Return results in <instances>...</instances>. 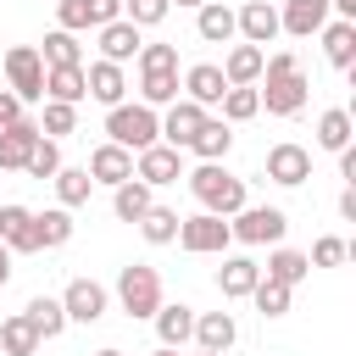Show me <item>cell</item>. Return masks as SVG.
I'll list each match as a JSON object with an SVG mask.
<instances>
[{"mask_svg": "<svg viewBox=\"0 0 356 356\" xmlns=\"http://www.w3.org/2000/svg\"><path fill=\"white\" fill-rule=\"evenodd\" d=\"M178 245H184L189 256H222V250L234 245V234H228V217H211V211H195V217H184V222H178Z\"/></svg>", "mask_w": 356, "mask_h": 356, "instance_id": "7", "label": "cell"}, {"mask_svg": "<svg viewBox=\"0 0 356 356\" xmlns=\"http://www.w3.org/2000/svg\"><path fill=\"white\" fill-rule=\"evenodd\" d=\"M222 95H228V78H222L217 61H195V67L184 72V100H195V106H217Z\"/></svg>", "mask_w": 356, "mask_h": 356, "instance_id": "19", "label": "cell"}, {"mask_svg": "<svg viewBox=\"0 0 356 356\" xmlns=\"http://www.w3.org/2000/svg\"><path fill=\"white\" fill-rule=\"evenodd\" d=\"M22 317H28V328L39 334V345H44V339H61V328H67V312H61L56 295H33V300L22 306Z\"/></svg>", "mask_w": 356, "mask_h": 356, "instance_id": "26", "label": "cell"}, {"mask_svg": "<svg viewBox=\"0 0 356 356\" xmlns=\"http://www.w3.org/2000/svg\"><path fill=\"white\" fill-rule=\"evenodd\" d=\"M217 106H222V122H228V128H234V122H250V117L261 111V100H256V89H228V95H222Z\"/></svg>", "mask_w": 356, "mask_h": 356, "instance_id": "40", "label": "cell"}, {"mask_svg": "<svg viewBox=\"0 0 356 356\" xmlns=\"http://www.w3.org/2000/svg\"><path fill=\"white\" fill-rule=\"evenodd\" d=\"M6 83H11V95H17L22 106L44 100V61H39L33 44H11V50H6Z\"/></svg>", "mask_w": 356, "mask_h": 356, "instance_id": "6", "label": "cell"}, {"mask_svg": "<svg viewBox=\"0 0 356 356\" xmlns=\"http://www.w3.org/2000/svg\"><path fill=\"white\" fill-rule=\"evenodd\" d=\"M56 300H61L67 323H100V317H106V306H111L106 284H95V278H72V284H67Z\"/></svg>", "mask_w": 356, "mask_h": 356, "instance_id": "8", "label": "cell"}, {"mask_svg": "<svg viewBox=\"0 0 356 356\" xmlns=\"http://www.w3.org/2000/svg\"><path fill=\"white\" fill-rule=\"evenodd\" d=\"M139 72H178V44H139Z\"/></svg>", "mask_w": 356, "mask_h": 356, "instance_id": "43", "label": "cell"}, {"mask_svg": "<svg viewBox=\"0 0 356 356\" xmlns=\"http://www.w3.org/2000/svg\"><path fill=\"white\" fill-rule=\"evenodd\" d=\"M95 33H100V61H117V67H128V61L139 56V44H145V39H139V28H134V22H122V17H117V22H106V28H95Z\"/></svg>", "mask_w": 356, "mask_h": 356, "instance_id": "21", "label": "cell"}, {"mask_svg": "<svg viewBox=\"0 0 356 356\" xmlns=\"http://www.w3.org/2000/svg\"><path fill=\"white\" fill-rule=\"evenodd\" d=\"M11 122H22V100L11 89H0V128H11Z\"/></svg>", "mask_w": 356, "mask_h": 356, "instance_id": "45", "label": "cell"}, {"mask_svg": "<svg viewBox=\"0 0 356 356\" xmlns=\"http://www.w3.org/2000/svg\"><path fill=\"white\" fill-rule=\"evenodd\" d=\"M200 350H234V339H239V323H234V312H195V334H189Z\"/></svg>", "mask_w": 356, "mask_h": 356, "instance_id": "16", "label": "cell"}, {"mask_svg": "<svg viewBox=\"0 0 356 356\" xmlns=\"http://www.w3.org/2000/svg\"><path fill=\"white\" fill-rule=\"evenodd\" d=\"M323 56H328V67L350 72L356 67V22H323Z\"/></svg>", "mask_w": 356, "mask_h": 356, "instance_id": "27", "label": "cell"}, {"mask_svg": "<svg viewBox=\"0 0 356 356\" xmlns=\"http://www.w3.org/2000/svg\"><path fill=\"white\" fill-rule=\"evenodd\" d=\"M256 83H267V89H256V100L267 106V117H295V111H306V72H300V61L289 56V50H273L267 61H261V78Z\"/></svg>", "mask_w": 356, "mask_h": 356, "instance_id": "1", "label": "cell"}, {"mask_svg": "<svg viewBox=\"0 0 356 356\" xmlns=\"http://www.w3.org/2000/svg\"><path fill=\"white\" fill-rule=\"evenodd\" d=\"M167 6H189V11H200V6H206V0H167Z\"/></svg>", "mask_w": 356, "mask_h": 356, "instance_id": "50", "label": "cell"}, {"mask_svg": "<svg viewBox=\"0 0 356 356\" xmlns=\"http://www.w3.org/2000/svg\"><path fill=\"white\" fill-rule=\"evenodd\" d=\"M195 33H200L206 44H228V39H234V6L206 0V6L195 11Z\"/></svg>", "mask_w": 356, "mask_h": 356, "instance_id": "28", "label": "cell"}, {"mask_svg": "<svg viewBox=\"0 0 356 356\" xmlns=\"http://www.w3.org/2000/svg\"><path fill=\"white\" fill-rule=\"evenodd\" d=\"M256 278H261V261H250V256H222V267H217V289H222V300H250Z\"/></svg>", "mask_w": 356, "mask_h": 356, "instance_id": "20", "label": "cell"}, {"mask_svg": "<svg viewBox=\"0 0 356 356\" xmlns=\"http://www.w3.org/2000/svg\"><path fill=\"white\" fill-rule=\"evenodd\" d=\"M167 11H172L167 0H122V22H134L139 33L156 28V22H167Z\"/></svg>", "mask_w": 356, "mask_h": 356, "instance_id": "42", "label": "cell"}, {"mask_svg": "<svg viewBox=\"0 0 356 356\" xmlns=\"http://www.w3.org/2000/svg\"><path fill=\"white\" fill-rule=\"evenodd\" d=\"M33 50H39L44 67H83V44H78V33H67V28H50L44 44H33Z\"/></svg>", "mask_w": 356, "mask_h": 356, "instance_id": "29", "label": "cell"}, {"mask_svg": "<svg viewBox=\"0 0 356 356\" xmlns=\"http://www.w3.org/2000/svg\"><path fill=\"white\" fill-rule=\"evenodd\" d=\"M261 278H273V284H284V289H295V284H306V278H312V261H306V250H289V245H273V256H267V267H261Z\"/></svg>", "mask_w": 356, "mask_h": 356, "instance_id": "22", "label": "cell"}, {"mask_svg": "<svg viewBox=\"0 0 356 356\" xmlns=\"http://www.w3.org/2000/svg\"><path fill=\"white\" fill-rule=\"evenodd\" d=\"M178 100V72H139V106L161 111Z\"/></svg>", "mask_w": 356, "mask_h": 356, "instance_id": "35", "label": "cell"}, {"mask_svg": "<svg viewBox=\"0 0 356 356\" xmlns=\"http://www.w3.org/2000/svg\"><path fill=\"white\" fill-rule=\"evenodd\" d=\"M67 239H72V211H67V206L33 211V245H39V250H61Z\"/></svg>", "mask_w": 356, "mask_h": 356, "instance_id": "25", "label": "cell"}, {"mask_svg": "<svg viewBox=\"0 0 356 356\" xmlns=\"http://www.w3.org/2000/svg\"><path fill=\"white\" fill-rule=\"evenodd\" d=\"M267 178L284 184V189H300V184L312 178V150L295 145V139H278V145L267 150Z\"/></svg>", "mask_w": 356, "mask_h": 356, "instance_id": "9", "label": "cell"}, {"mask_svg": "<svg viewBox=\"0 0 356 356\" xmlns=\"http://www.w3.org/2000/svg\"><path fill=\"white\" fill-rule=\"evenodd\" d=\"M328 11H334V22H356V0H328Z\"/></svg>", "mask_w": 356, "mask_h": 356, "instance_id": "48", "label": "cell"}, {"mask_svg": "<svg viewBox=\"0 0 356 356\" xmlns=\"http://www.w3.org/2000/svg\"><path fill=\"white\" fill-rule=\"evenodd\" d=\"M33 350H39V334L28 328L22 312H11V317L0 323V356H33Z\"/></svg>", "mask_w": 356, "mask_h": 356, "instance_id": "34", "label": "cell"}, {"mask_svg": "<svg viewBox=\"0 0 356 356\" xmlns=\"http://www.w3.org/2000/svg\"><path fill=\"white\" fill-rule=\"evenodd\" d=\"M134 178L150 184V189L178 184V178H184V150H172V145H150V150H139V156H134Z\"/></svg>", "mask_w": 356, "mask_h": 356, "instance_id": "10", "label": "cell"}, {"mask_svg": "<svg viewBox=\"0 0 356 356\" xmlns=\"http://www.w3.org/2000/svg\"><path fill=\"white\" fill-rule=\"evenodd\" d=\"M206 117H211L206 106H195V100H172V106L161 111V145L189 150V139L200 134V122H206Z\"/></svg>", "mask_w": 356, "mask_h": 356, "instance_id": "12", "label": "cell"}, {"mask_svg": "<svg viewBox=\"0 0 356 356\" xmlns=\"http://www.w3.org/2000/svg\"><path fill=\"white\" fill-rule=\"evenodd\" d=\"M323 22H328V0H284L278 11V33H295V39L323 33Z\"/></svg>", "mask_w": 356, "mask_h": 356, "instance_id": "18", "label": "cell"}, {"mask_svg": "<svg viewBox=\"0 0 356 356\" xmlns=\"http://www.w3.org/2000/svg\"><path fill=\"white\" fill-rule=\"evenodd\" d=\"M339 217H345V222H356V189H350V184L339 189Z\"/></svg>", "mask_w": 356, "mask_h": 356, "instance_id": "47", "label": "cell"}, {"mask_svg": "<svg viewBox=\"0 0 356 356\" xmlns=\"http://www.w3.org/2000/svg\"><path fill=\"white\" fill-rule=\"evenodd\" d=\"M6 284H11V250L0 245V289H6Z\"/></svg>", "mask_w": 356, "mask_h": 356, "instance_id": "49", "label": "cell"}, {"mask_svg": "<svg viewBox=\"0 0 356 356\" xmlns=\"http://www.w3.org/2000/svg\"><path fill=\"white\" fill-rule=\"evenodd\" d=\"M150 323H156L161 345H172V350H178V345H189V334H195V306H184V300H172V306H167V300H161Z\"/></svg>", "mask_w": 356, "mask_h": 356, "instance_id": "23", "label": "cell"}, {"mask_svg": "<svg viewBox=\"0 0 356 356\" xmlns=\"http://www.w3.org/2000/svg\"><path fill=\"white\" fill-rule=\"evenodd\" d=\"M78 128V106H61V100H44V117H39V134L44 139H67Z\"/></svg>", "mask_w": 356, "mask_h": 356, "instance_id": "39", "label": "cell"}, {"mask_svg": "<svg viewBox=\"0 0 356 356\" xmlns=\"http://www.w3.org/2000/svg\"><path fill=\"white\" fill-rule=\"evenodd\" d=\"M228 234H234L239 245H278V239L289 234V217H284L278 206H239V211L228 217Z\"/></svg>", "mask_w": 356, "mask_h": 356, "instance_id": "5", "label": "cell"}, {"mask_svg": "<svg viewBox=\"0 0 356 356\" xmlns=\"http://www.w3.org/2000/svg\"><path fill=\"white\" fill-rule=\"evenodd\" d=\"M106 139L139 156V150L161 145V111H150V106H139V100H122V106L106 111Z\"/></svg>", "mask_w": 356, "mask_h": 356, "instance_id": "3", "label": "cell"}, {"mask_svg": "<svg viewBox=\"0 0 356 356\" xmlns=\"http://www.w3.org/2000/svg\"><path fill=\"white\" fill-rule=\"evenodd\" d=\"M250 300H256V312H261V317H284V312H289V300H295V289H284V284H273V278H256Z\"/></svg>", "mask_w": 356, "mask_h": 356, "instance_id": "38", "label": "cell"}, {"mask_svg": "<svg viewBox=\"0 0 356 356\" xmlns=\"http://www.w3.org/2000/svg\"><path fill=\"white\" fill-rule=\"evenodd\" d=\"M0 245H6L11 256H33V250H39V245H33V211H28V206L0 200Z\"/></svg>", "mask_w": 356, "mask_h": 356, "instance_id": "14", "label": "cell"}, {"mask_svg": "<svg viewBox=\"0 0 356 356\" xmlns=\"http://www.w3.org/2000/svg\"><path fill=\"white\" fill-rule=\"evenodd\" d=\"M345 256H350V245H345L339 234H323V239L312 245V256H306V261H312V267H339Z\"/></svg>", "mask_w": 356, "mask_h": 356, "instance_id": "44", "label": "cell"}, {"mask_svg": "<svg viewBox=\"0 0 356 356\" xmlns=\"http://www.w3.org/2000/svg\"><path fill=\"white\" fill-rule=\"evenodd\" d=\"M95 184H106V189H117V184H128L134 178V150H122V145H95L89 150V167H83Z\"/></svg>", "mask_w": 356, "mask_h": 356, "instance_id": "13", "label": "cell"}, {"mask_svg": "<svg viewBox=\"0 0 356 356\" xmlns=\"http://www.w3.org/2000/svg\"><path fill=\"white\" fill-rule=\"evenodd\" d=\"M234 33L245 39V44H273L278 39V6H267V0H245L239 11H234Z\"/></svg>", "mask_w": 356, "mask_h": 356, "instance_id": "11", "label": "cell"}, {"mask_svg": "<svg viewBox=\"0 0 356 356\" xmlns=\"http://www.w3.org/2000/svg\"><path fill=\"white\" fill-rule=\"evenodd\" d=\"M33 145H39V122H33V117H22V122L0 128V172H22Z\"/></svg>", "mask_w": 356, "mask_h": 356, "instance_id": "17", "label": "cell"}, {"mask_svg": "<svg viewBox=\"0 0 356 356\" xmlns=\"http://www.w3.org/2000/svg\"><path fill=\"white\" fill-rule=\"evenodd\" d=\"M178 222H184V217H178L172 206H150V211L139 217V234H145L150 245H172V239H178Z\"/></svg>", "mask_w": 356, "mask_h": 356, "instance_id": "37", "label": "cell"}, {"mask_svg": "<svg viewBox=\"0 0 356 356\" xmlns=\"http://www.w3.org/2000/svg\"><path fill=\"white\" fill-rule=\"evenodd\" d=\"M150 206H156V195H150V184H139V178H128V184L111 189V211H117V222H139Z\"/></svg>", "mask_w": 356, "mask_h": 356, "instance_id": "31", "label": "cell"}, {"mask_svg": "<svg viewBox=\"0 0 356 356\" xmlns=\"http://www.w3.org/2000/svg\"><path fill=\"white\" fill-rule=\"evenodd\" d=\"M156 356H178V350H172V345H161V350H156Z\"/></svg>", "mask_w": 356, "mask_h": 356, "instance_id": "51", "label": "cell"}, {"mask_svg": "<svg viewBox=\"0 0 356 356\" xmlns=\"http://www.w3.org/2000/svg\"><path fill=\"white\" fill-rule=\"evenodd\" d=\"M350 134H356V122H350V111H345V106H328V111L317 117V145H323V150H334V156H339V150L350 145Z\"/></svg>", "mask_w": 356, "mask_h": 356, "instance_id": "33", "label": "cell"}, {"mask_svg": "<svg viewBox=\"0 0 356 356\" xmlns=\"http://www.w3.org/2000/svg\"><path fill=\"white\" fill-rule=\"evenodd\" d=\"M22 172H33V178H56V172H61V145L39 134V145L28 150V167H22Z\"/></svg>", "mask_w": 356, "mask_h": 356, "instance_id": "41", "label": "cell"}, {"mask_svg": "<svg viewBox=\"0 0 356 356\" xmlns=\"http://www.w3.org/2000/svg\"><path fill=\"white\" fill-rule=\"evenodd\" d=\"M117 306H122L134 323L156 317V306H161V273L145 267V261H128V267L117 273Z\"/></svg>", "mask_w": 356, "mask_h": 356, "instance_id": "4", "label": "cell"}, {"mask_svg": "<svg viewBox=\"0 0 356 356\" xmlns=\"http://www.w3.org/2000/svg\"><path fill=\"white\" fill-rule=\"evenodd\" d=\"M228 145H234V128H228L222 117H206V122H200V134L189 139V150H195L200 161H222V156H228Z\"/></svg>", "mask_w": 356, "mask_h": 356, "instance_id": "32", "label": "cell"}, {"mask_svg": "<svg viewBox=\"0 0 356 356\" xmlns=\"http://www.w3.org/2000/svg\"><path fill=\"white\" fill-rule=\"evenodd\" d=\"M83 95H89V83H83V67H44V100L78 106Z\"/></svg>", "mask_w": 356, "mask_h": 356, "instance_id": "30", "label": "cell"}, {"mask_svg": "<svg viewBox=\"0 0 356 356\" xmlns=\"http://www.w3.org/2000/svg\"><path fill=\"white\" fill-rule=\"evenodd\" d=\"M339 178L356 189V145H345V150H339Z\"/></svg>", "mask_w": 356, "mask_h": 356, "instance_id": "46", "label": "cell"}, {"mask_svg": "<svg viewBox=\"0 0 356 356\" xmlns=\"http://www.w3.org/2000/svg\"><path fill=\"white\" fill-rule=\"evenodd\" d=\"M195 356H222V350H195Z\"/></svg>", "mask_w": 356, "mask_h": 356, "instance_id": "53", "label": "cell"}, {"mask_svg": "<svg viewBox=\"0 0 356 356\" xmlns=\"http://www.w3.org/2000/svg\"><path fill=\"white\" fill-rule=\"evenodd\" d=\"M50 184H56V206H67V211H72V206H83V200H89V189H95V178H89L83 167H61Z\"/></svg>", "mask_w": 356, "mask_h": 356, "instance_id": "36", "label": "cell"}, {"mask_svg": "<svg viewBox=\"0 0 356 356\" xmlns=\"http://www.w3.org/2000/svg\"><path fill=\"white\" fill-rule=\"evenodd\" d=\"M184 178H189V195L200 200V211H211V217H234L239 206H250L245 178H234L222 161H200V167L184 172Z\"/></svg>", "mask_w": 356, "mask_h": 356, "instance_id": "2", "label": "cell"}, {"mask_svg": "<svg viewBox=\"0 0 356 356\" xmlns=\"http://www.w3.org/2000/svg\"><path fill=\"white\" fill-rule=\"evenodd\" d=\"M261 61H267V50H256V44H234V50H228V61H222V78H228V89H256V78H261Z\"/></svg>", "mask_w": 356, "mask_h": 356, "instance_id": "24", "label": "cell"}, {"mask_svg": "<svg viewBox=\"0 0 356 356\" xmlns=\"http://www.w3.org/2000/svg\"><path fill=\"white\" fill-rule=\"evenodd\" d=\"M95 356H122V350H111V345H106V350H95Z\"/></svg>", "mask_w": 356, "mask_h": 356, "instance_id": "52", "label": "cell"}, {"mask_svg": "<svg viewBox=\"0 0 356 356\" xmlns=\"http://www.w3.org/2000/svg\"><path fill=\"white\" fill-rule=\"evenodd\" d=\"M83 83H89V100H100L106 111L122 106V95H128V72L117 61H89L83 67Z\"/></svg>", "mask_w": 356, "mask_h": 356, "instance_id": "15", "label": "cell"}]
</instances>
